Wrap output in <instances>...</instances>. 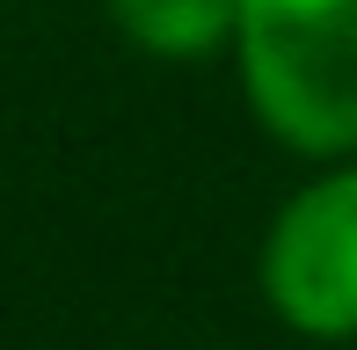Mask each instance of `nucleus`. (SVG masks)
I'll list each match as a JSON object with an SVG mask.
<instances>
[{
    "instance_id": "f257e3e1",
    "label": "nucleus",
    "mask_w": 357,
    "mask_h": 350,
    "mask_svg": "<svg viewBox=\"0 0 357 350\" xmlns=\"http://www.w3.org/2000/svg\"><path fill=\"white\" fill-rule=\"evenodd\" d=\"M241 88L291 153H357V0H241Z\"/></svg>"
},
{
    "instance_id": "f03ea898",
    "label": "nucleus",
    "mask_w": 357,
    "mask_h": 350,
    "mask_svg": "<svg viewBox=\"0 0 357 350\" xmlns=\"http://www.w3.org/2000/svg\"><path fill=\"white\" fill-rule=\"evenodd\" d=\"M263 292L278 321L299 336H321V343L357 336V168L306 183L270 219Z\"/></svg>"
},
{
    "instance_id": "7ed1b4c3",
    "label": "nucleus",
    "mask_w": 357,
    "mask_h": 350,
    "mask_svg": "<svg viewBox=\"0 0 357 350\" xmlns=\"http://www.w3.org/2000/svg\"><path fill=\"white\" fill-rule=\"evenodd\" d=\"M109 15L153 59H204L241 37V0H109Z\"/></svg>"
}]
</instances>
